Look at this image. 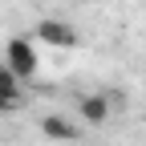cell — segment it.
Returning a JSON list of instances; mask_svg holds the SVG:
<instances>
[{
	"label": "cell",
	"mask_w": 146,
	"mask_h": 146,
	"mask_svg": "<svg viewBox=\"0 0 146 146\" xmlns=\"http://www.w3.org/2000/svg\"><path fill=\"white\" fill-rule=\"evenodd\" d=\"M41 138L45 142H73L77 138V126L69 118H61V114H45L41 118Z\"/></svg>",
	"instance_id": "3"
},
{
	"label": "cell",
	"mask_w": 146,
	"mask_h": 146,
	"mask_svg": "<svg viewBox=\"0 0 146 146\" xmlns=\"http://www.w3.org/2000/svg\"><path fill=\"white\" fill-rule=\"evenodd\" d=\"M8 110H16V106H12V102H4V98H0V118H4V114H8Z\"/></svg>",
	"instance_id": "6"
},
{
	"label": "cell",
	"mask_w": 146,
	"mask_h": 146,
	"mask_svg": "<svg viewBox=\"0 0 146 146\" xmlns=\"http://www.w3.org/2000/svg\"><path fill=\"white\" fill-rule=\"evenodd\" d=\"M4 65H8L21 81H33V77H36L41 53H36L33 36H8V41H4Z\"/></svg>",
	"instance_id": "1"
},
{
	"label": "cell",
	"mask_w": 146,
	"mask_h": 146,
	"mask_svg": "<svg viewBox=\"0 0 146 146\" xmlns=\"http://www.w3.org/2000/svg\"><path fill=\"white\" fill-rule=\"evenodd\" d=\"M77 114H81L89 126H102V122L110 118V98H106V94H85V98L77 102Z\"/></svg>",
	"instance_id": "4"
},
{
	"label": "cell",
	"mask_w": 146,
	"mask_h": 146,
	"mask_svg": "<svg viewBox=\"0 0 146 146\" xmlns=\"http://www.w3.org/2000/svg\"><path fill=\"white\" fill-rule=\"evenodd\" d=\"M21 77H16V73L4 65V61H0V98H4V102H12V106H21Z\"/></svg>",
	"instance_id": "5"
},
{
	"label": "cell",
	"mask_w": 146,
	"mask_h": 146,
	"mask_svg": "<svg viewBox=\"0 0 146 146\" xmlns=\"http://www.w3.org/2000/svg\"><path fill=\"white\" fill-rule=\"evenodd\" d=\"M33 41H41L49 49H77L81 45V33L73 29L69 21H57V16H41L33 25Z\"/></svg>",
	"instance_id": "2"
}]
</instances>
